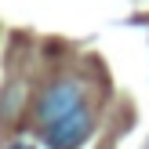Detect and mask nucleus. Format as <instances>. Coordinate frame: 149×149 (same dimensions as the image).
I'll return each mask as SVG.
<instances>
[{
    "label": "nucleus",
    "instance_id": "obj_1",
    "mask_svg": "<svg viewBox=\"0 0 149 149\" xmlns=\"http://www.w3.org/2000/svg\"><path fill=\"white\" fill-rule=\"evenodd\" d=\"M80 109H84V87L65 77V80H58V84H51L47 91L36 98V120H40L44 127H51V124L80 113Z\"/></svg>",
    "mask_w": 149,
    "mask_h": 149
},
{
    "label": "nucleus",
    "instance_id": "obj_2",
    "mask_svg": "<svg viewBox=\"0 0 149 149\" xmlns=\"http://www.w3.org/2000/svg\"><path fill=\"white\" fill-rule=\"evenodd\" d=\"M91 127H95V120H91V113H87V106H84L80 113H73V116H65V120L44 127V142L51 149H77L91 135Z\"/></svg>",
    "mask_w": 149,
    "mask_h": 149
},
{
    "label": "nucleus",
    "instance_id": "obj_3",
    "mask_svg": "<svg viewBox=\"0 0 149 149\" xmlns=\"http://www.w3.org/2000/svg\"><path fill=\"white\" fill-rule=\"evenodd\" d=\"M146 149H149V146H146Z\"/></svg>",
    "mask_w": 149,
    "mask_h": 149
}]
</instances>
